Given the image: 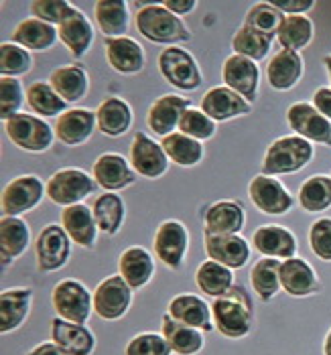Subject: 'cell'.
Masks as SVG:
<instances>
[{"label":"cell","mask_w":331,"mask_h":355,"mask_svg":"<svg viewBox=\"0 0 331 355\" xmlns=\"http://www.w3.org/2000/svg\"><path fill=\"white\" fill-rule=\"evenodd\" d=\"M94 19L106 39L126 37L130 27V10L124 0H100L94 4Z\"/></svg>","instance_id":"35"},{"label":"cell","mask_w":331,"mask_h":355,"mask_svg":"<svg viewBox=\"0 0 331 355\" xmlns=\"http://www.w3.org/2000/svg\"><path fill=\"white\" fill-rule=\"evenodd\" d=\"M51 304L59 319L85 325L94 311V295L82 280L63 278L51 291Z\"/></svg>","instance_id":"5"},{"label":"cell","mask_w":331,"mask_h":355,"mask_svg":"<svg viewBox=\"0 0 331 355\" xmlns=\"http://www.w3.org/2000/svg\"><path fill=\"white\" fill-rule=\"evenodd\" d=\"M309 246L319 260L331 262V218H319L311 223Z\"/></svg>","instance_id":"52"},{"label":"cell","mask_w":331,"mask_h":355,"mask_svg":"<svg viewBox=\"0 0 331 355\" xmlns=\"http://www.w3.org/2000/svg\"><path fill=\"white\" fill-rule=\"evenodd\" d=\"M118 274L128 282L133 291L144 288L155 274V258L142 246L126 248L118 258Z\"/></svg>","instance_id":"28"},{"label":"cell","mask_w":331,"mask_h":355,"mask_svg":"<svg viewBox=\"0 0 331 355\" xmlns=\"http://www.w3.org/2000/svg\"><path fill=\"white\" fill-rule=\"evenodd\" d=\"M159 71L169 85L181 92H195L203 83V76L195 57L181 47H165L161 51Z\"/></svg>","instance_id":"8"},{"label":"cell","mask_w":331,"mask_h":355,"mask_svg":"<svg viewBox=\"0 0 331 355\" xmlns=\"http://www.w3.org/2000/svg\"><path fill=\"white\" fill-rule=\"evenodd\" d=\"M96 120H98V130L104 137L120 138L130 130L135 122V112L126 100L110 96L96 108Z\"/></svg>","instance_id":"30"},{"label":"cell","mask_w":331,"mask_h":355,"mask_svg":"<svg viewBox=\"0 0 331 355\" xmlns=\"http://www.w3.org/2000/svg\"><path fill=\"white\" fill-rule=\"evenodd\" d=\"M31 244V227L25 219L4 218L0 219V256L2 266L6 268L17 258H21L27 252Z\"/></svg>","instance_id":"34"},{"label":"cell","mask_w":331,"mask_h":355,"mask_svg":"<svg viewBox=\"0 0 331 355\" xmlns=\"http://www.w3.org/2000/svg\"><path fill=\"white\" fill-rule=\"evenodd\" d=\"M221 80L226 83V87L234 89L236 94H240L244 100H248L252 104L256 100L258 85H260L258 63L242 55L232 53L221 65Z\"/></svg>","instance_id":"16"},{"label":"cell","mask_w":331,"mask_h":355,"mask_svg":"<svg viewBox=\"0 0 331 355\" xmlns=\"http://www.w3.org/2000/svg\"><path fill=\"white\" fill-rule=\"evenodd\" d=\"M25 102H27V92L23 89V83L17 78L0 76V118H2V122L21 114V108Z\"/></svg>","instance_id":"49"},{"label":"cell","mask_w":331,"mask_h":355,"mask_svg":"<svg viewBox=\"0 0 331 355\" xmlns=\"http://www.w3.org/2000/svg\"><path fill=\"white\" fill-rule=\"evenodd\" d=\"M289 128L309 142L331 146V120H328L313 104L295 102L287 110Z\"/></svg>","instance_id":"12"},{"label":"cell","mask_w":331,"mask_h":355,"mask_svg":"<svg viewBox=\"0 0 331 355\" xmlns=\"http://www.w3.org/2000/svg\"><path fill=\"white\" fill-rule=\"evenodd\" d=\"M51 339L67 355H92L96 349V335L92 329L59 317L51 321Z\"/></svg>","instance_id":"31"},{"label":"cell","mask_w":331,"mask_h":355,"mask_svg":"<svg viewBox=\"0 0 331 355\" xmlns=\"http://www.w3.org/2000/svg\"><path fill=\"white\" fill-rule=\"evenodd\" d=\"M161 333L167 339V343L171 345L175 355H195L203 349V331L199 329L183 325L179 321H175L169 313L163 315L161 321Z\"/></svg>","instance_id":"37"},{"label":"cell","mask_w":331,"mask_h":355,"mask_svg":"<svg viewBox=\"0 0 331 355\" xmlns=\"http://www.w3.org/2000/svg\"><path fill=\"white\" fill-rule=\"evenodd\" d=\"M199 108L203 110L214 122H228V120H234L240 116H248L252 104L248 100H244L240 94H236L234 89H230L226 85H216L205 92Z\"/></svg>","instance_id":"21"},{"label":"cell","mask_w":331,"mask_h":355,"mask_svg":"<svg viewBox=\"0 0 331 355\" xmlns=\"http://www.w3.org/2000/svg\"><path fill=\"white\" fill-rule=\"evenodd\" d=\"M57 33H59V41L76 59H82L94 45V27L90 19L76 6L65 17V21L57 27Z\"/></svg>","instance_id":"29"},{"label":"cell","mask_w":331,"mask_h":355,"mask_svg":"<svg viewBox=\"0 0 331 355\" xmlns=\"http://www.w3.org/2000/svg\"><path fill=\"white\" fill-rule=\"evenodd\" d=\"M246 225V211L240 201L221 199L212 203L203 216V234L232 236L240 234Z\"/></svg>","instance_id":"20"},{"label":"cell","mask_w":331,"mask_h":355,"mask_svg":"<svg viewBox=\"0 0 331 355\" xmlns=\"http://www.w3.org/2000/svg\"><path fill=\"white\" fill-rule=\"evenodd\" d=\"M133 293L135 291L128 286V282L120 274L104 278L94 291V313L102 321L122 319L130 311Z\"/></svg>","instance_id":"10"},{"label":"cell","mask_w":331,"mask_h":355,"mask_svg":"<svg viewBox=\"0 0 331 355\" xmlns=\"http://www.w3.org/2000/svg\"><path fill=\"white\" fill-rule=\"evenodd\" d=\"M161 144L165 148L169 161L177 164V166H185V168L201 163L203 155H205V148H203V144L199 140L187 137V135H183L179 130L163 138Z\"/></svg>","instance_id":"41"},{"label":"cell","mask_w":331,"mask_h":355,"mask_svg":"<svg viewBox=\"0 0 331 355\" xmlns=\"http://www.w3.org/2000/svg\"><path fill=\"white\" fill-rule=\"evenodd\" d=\"M56 137L65 146H80L87 142L94 130H98L96 112L87 108H74L63 112L56 122Z\"/></svg>","instance_id":"22"},{"label":"cell","mask_w":331,"mask_h":355,"mask_svg":"<svg viewBox=\"0 0 331 355\" xmlns=\"http://www.w3.org/2000/svg\"><path fill=\"white\" fill-rule=\"evenodd\" d=\"M173 349L167 343L163 333H138L135 335L126 347H124V355H171Z\"/></svg>","instance_id":"50"},{"label":"cell","mask_w":331,"mask_h":355,"mask_svg":"<svg viewBox=\"0 0 331 355\" xmlns=\"http://www.w3.org/2000/svg\"><path fill=\"white\" fill-rule=\"evenodd\" d=\"M33 55L25 47L12 43V41H4L0 45V73L2 78H19V76H27L33 69Z\"/></svg>","instance_id":"46"},{"label":"cell","mask_w":331,"mask_h":355,"mask_svg":"<svg viewBox=\"0 0 331 355\" xmlns=\"http://www.w3.org/2000/svg\"><path fill=\"white\" fill-rule=\"evenodd\" d=\"M323 63H325V67H328V76H330V85H331V55H325V57H323Z\"/></svg>","instance_id":"58"},{"label":"cell","mask_w":331,"mask_h":355,"mask_svg":"<svg viewBox=\"0 0 331 355\" xmlns=\"http://www.w3.org/2000/svg\"><path fill=\"white\" fill-rule=\"evenodd\" d=\"M216 130H218L216 122L203 110L194 108V106L185 110V114L181 116V122H179V132L195 138L199 142H205V140L216 137Z\"/></svg>","instance_id":"48"},{"label":"cell","mask_w":331,"mask_h":355,"mask_svg":"<svg viewBox=\"0 0 331 355\" xmlns=\"http://www.w3.org/2000/svg\"><path fill=\"white\" fill-rule=\"evenodd\" d=\"M250 201L266 216H285L293 209V195L287 191V187L269 175H256L248 185Z\"/></svg>","instance_id":"14"},{"label":"cell","mask_w":331,"mask_h":355,"mask_svg":"<svg viewBox=\"0 0 331 355\" xmlns=\"http://www.w3.org/2000/svg\"><path fill=\"white\" fill-rule=\"evenodd\" d=\"M33 306V291L19 286L0 293V331L12 333L27 321Z\"/></svg>","instance_id":"32"},{"label":"cell","mask_w":331,"mask_h":355,"mask_svg":"<svg viewBox=\"0 0 331 355\" xmlns=\"http://www.w3.org/2000/svg\"><path fill=\"white\" fill-rule=\"evenodd\" d=\"M45 185H47L49 201L61 205L63 209L83 203L85 197H90L98 189V183L94 181V177L87 175L83 168H76V166L56 171Z\"/></svg>","instance_id":"6"},{"label":"cell","mask_w":331,"mask_h":355,"mask_svg":"<svg viewBox=\"0 0 331 355\" xmlns=\"http://www.w3.org/2000/svg\"><path fill=\"white\" fill-rule=\"evenodd\" d=\"M57 39H59L57 27L49 25V23H43L35 17L23 19L15 27L12 37H10L12 43L25 47L27 51H49L56 47Z\"/></svg>","instance_id":"33"},{"label":"cell","mask_w":331,"mask_h":355,"mask_svg":"<svg viewBox=\"0 0 331 355\" xmlns=\"http://www.w3.org/2000/svg\"><path fill=\"white\" fill-rule=\"evenodd\" d=\"M189 108H192L189 98L177 96V94H165L151 104V108L146 112V126L157 137H169L179 130L181 116Z\"/></svg>","instance_id":"17"},{"label":"cell","mask_w":331,"mask_h":355,"mask_svg":"<svg viewBox=\"0 0 331 355\" xmlns=\"http://www.w3.org/2000/svg\"><path fill=\"white\" fill-rule=\"evenodd\" d=\"M155 254L171 270H179L189 250V232L179 219H167L155 232Z\"/></svg>","instance_id":"11"},{"label":"cell","mask_w":331,"mask_h":355,"mask_svg":"<svg viewBox=\"0 0 331 355\" xmlns=\"http://www.w3.org/2000/svg\"><path fill=\"white\" fill-rule=\"evenodd\" d=\"M313 106L319 110L328 120H331V87H319L313 94Z\"/></svg>","instance_id":"54"},{"label":"cell","mask_w":331,"mask_h":355,"mask_svg":"<svg viewBox=\"0 0 331 355\" xmlns=\"http://www.w3.org/2000/svg\"><path fill=\"white\" fill-rule=\"evenodd\" d=\"M43 197H47V185L37 175H21L8 181L0 195V207L4 218H21L33 211Z\"/></svg>","instance_id":"7"},{"label":"cell","mask_w":331,"mask_h":355,"mask_svg":"<svg viewBox=\"0 0 331 355\" xmlns=\"http://www.w3.org/2000/svg\"><path fill=\"white\" fill-rule=\"evenodd\" d=\"M273 41H275V35H266L262 31L242 25L232 37V49L236 55H242L258 63L271 53Z\"/></svg>","instance_id":"44"},{"label":"cell","mask_w":331,"mask_h":355,"mask_svg":"<svg viewBox=\"0 0 331 355\" xmlns=\"http://www.w3.org/2000/svg\"><path fill=\"white\" fill-rule=\"evenodd\" d=\"M167 313L183 323V325H189V327L199 329L203 333H210L214 329V319H212V304L203 301L201 297L197 295H189V293H183V295H177L169 301V309Z\"/></svg>","instance_id":"26"},{"label":"cell","mask_w":331,"mask_h":355,"mask_svg":"<svg viewBox=\"0 0 331 355\" xmlns=\"http://www.w3.org/2000/svg\"><path fill=\"white\" fill-rule=\"evenodd\" d=\"M49 83L67 104H78L87 94L90 78L80 63H71L53 69L49 76Z\"/></svg>","instance_id":"36"},{"label":"cell","mask_w":331,"mask_h":355,"mask_svg":"<svg viewBox=\"0 0 331 355\" xmlns=\"http://www.w3.org/2000/svg\"><path fill=\"white\" fill-rule=\"evenodd\" d=\"M282 15H305L315 6V0H287V2H273Z\"/></svg>","instance_id":"53"},{"label":"cell","mask_w":331,"mask_h":355,"mask_svg":"<svg viewBox=\"0 0 331 355\" xmlns=\"http://www.w3.org/2000/svg\"><path fill=\"white\" fill-rule=\"evenodd\" d=\"M315 35L313 21L305 15H287L282 25L276 33V41L282 49H291V51H299L305 49Z\"/></svg>","instance_id":"43"},{"label":"cell","mask_w":331,"mask_h":355,"mask_svg":"<svg viewBox=\"0 0 331 355\" xmlns=\"http://www.w3.org/2000/svg\"><path fill=\"white\" fill-rule=\"evenodd\" d=\"M299 203L305 211L319 214L331 207V177L313 175L299 187Z\"/></svg>","instance_id":"45"},{"label":"cell","mask_w":331,"mask_h":355,"mask_svg":"<svg viewBox=\"0 0 331 355\" xmlns=\"http://www.w3.org/2000/svg\"><path fill=\"white\" fill-rule=\"evenodd\" d=\"M61 225L67 232V236L71 238V242H76L80 248H85V250L96 248L100 227L96 223L92 207H87L85 203L65 207L61 211Z\"/></svg>","instance_id":"25"},{"label":"cell","mask_w":331,"mask_h":355,"mask_svg":"<svg viewBox=\"0 0 331 355\" xmlns=\"http://www.w3.org/2000/svg\"><path fill=\"white\" fill-rule=\"evenodd\" d=\"M74 10V6L65 0H35L31 2V15L43 23L59 27L65 17Z\"/></svg>","instance_id":"51"},{"label":"cell","mask_w":331,"mask_h":355,"mask_svg":"<svg viewBox=\"0 0 331 355\" xmlns=\"http://www.w3.org/2000/svg\"><path fill=\"white\" fill-rule=\"evenodd\" d=\"M163 6L177 17L189 15L197 8V0H163Z\"/></svg>","instance_id":"55"},{"label":"cell","mask_w":331,"mask_h":355,"mask_svg":"<svg viewBox=\"0 0 331 355\" xmlns=\"http://www.w3.org/2000/svg\"><path fill=\"white\" fill-rule=\"evenodd\" d=\"M35 256L39 272L49 274L61 270L71 256V238L59 223L45 225L35 240Z\"/></svg>","instance_id":"9"},{"label":"cell","mask_w":331,"mask_h":355,"mask_svg":"<svg viewBox=\"0 0 331 355\" xmlns=\"http://www.w3.org/2000/svg\"><path fill=\"white\" fill-rule=\"evenodd\" d=\"M252 244L258 254L264 258H295L297 256V238L291 230L269 223L260 225L252 234Z\"/></svg>","instance_id":"23"},{"label":"cell","mask_w":331,"mask_h":355,"mask_svg":"<svg viewBox=\"0 0 331 355\" xmlns=\"http://www.w3.org/2000/svg\"><path fill=\"white\" fill-rule=\"evenodd\" d=\"M4 132L8 140L27 153H45L53 146L56 140V128L49 126L41 116L21 112L4 122Z\"/></svg>","instance_id":"4"},{"label":"cell","mask_w":331,"mask_h":355,"mask_svg":"<svg viewBox=\"0 0 331 355\" xmlns=\"http://www.w3.org/2000/svg\"><path fill=\"white\" fill-rule=\"evenodd\" d=\"M27 104L35 116L41 118H59L67 112V102L57 94L49 82H35L27 87Z\"/></svg>","instance_id":"42"},{"label":"cell","mask_w":331,"mask_h":355,"mask_svg":"<svg viewBox=\"0 0 331 355\" xmlns=\"http://www.w3.org/2000/svg\"><path fill=\"white\" fill-rule=\"evenodd\" d=\"M195 284L201 293H205L207 297H223L236 282H234V270L221 266L220 262L214 260H205L199 264L197 272H195Z\"/></svg>","instance_id":"39"},{"label":"cell","mask_w":331,"mask_h":355,"mask_svg":"<svg viewBox=\"0 0 331 355\" xmlns=\"http://www.w3.org/2000/svg\"><path fill=\"white\" fill-rule=\"evenodd\" d=\"M280 264H282V260H278V258H260L252 266L250 284L260 301L269 302L271 299H275L276 293L282 288L280 286Z\"/></svg>","instance_id":"40"},{"label":"cell","mask_w":331,"mask_h":355,"mask_svg":"<svg viewBox=\"0 0 331 355\" xmlns=\"http://www.w3.org/2000/svg\"><path fill=\"white\" fill-rule=\"evenodd\" d=\"M92 177L98 183V187H102L104 191L108 193L122 191V189L135 185L138 179L130 161H126L118 153L100 155L96 159L94 166H92Z\"/></svg>","instance_id":"15"},{"label":"cell","mask_w":331,"mask_h":355,"mask_svg":"<svg viewBox=\"0 0 331 355\" xmlns=\"http://www.w3.org/2000/svg\"><path fill=\"white\" fill-rule=\"evenodd\" d=\"M285 17L287 15H282L273 2H256V4H252L248 8L244 25L276 37V33H278V28L282 25Z\"/></svg>","instance_id":"47"},{"label":"cell","mask_w":331,"mask_h":355,"mask_svg":"<svg viewBox=\"0 0 331 355\" xmlns=\"http://www.w3.org/2000/svg\"><path fill=\"white\" fill-rule=\"evenodd\" d=\"M106 47V59L114 71L122 76H135L144 69L146 53L133 37H116V39H104Z\"/></svg>","instance_id":"24"},{"label":"cell","mask_w":331,"mask_h":355,"mask_svg":"<svg viewBox=\"0 0 331 355\" xmlns=\"http://www.w3.org/2000/svg\"><path fill=\"white\" fill-rule=\"evenodd\" d=\"M27 355H67L57 343L49 341V343H39L37 347H33Z\"/></svg>","instance_id":"56"},{"label":"cell","mask_w":331,"mask_h":355,"mask_svg":"<svg viewBox=\"0 0 331 355\" xmlns=\"http://www.w3.org/2000/svg\"><path fill=\"white\" fill-rule=\"evenodd\" d=\"M214 329L226 339H242L254 327V304L242 284H234L223 297L212 302Z\"/></svg>","instance_id":"1"},{"label":"cell","mask_w":331,"mask_h":355,"mask_svg":"<svg viewBox=\"0 0 331 355\" xmlns=\"http://www.w3.org/2000/svg\"><path fill=\"white\" fill-rule=\"evenodd\" d=\"M323 355H331V327L325 335V341H323Z\"/></svg>","instance_id":"57"},{"label":"cell","mask_w":331,"mask_h":355,"mask_svg":"<svg viewBox=\"0 0 331 355\" xmlns=\"http://www.w3.org/2000/svg\"><path fill=\"white\" fill-rule=\"evenodd\" d=\"M203 248L210 260L220 262L230 270H240L248 264L250 242L240 234L232 236H214L203 234Z\"/></svg>","instance_id":"18"},{"label":"cell","mask_w":331,"mask_h":355,"mask_svg":"<svg viewBox=\"0 0 331 355\" xmlns=\"http://www.w3.org/2000/svg\"><path fill=\"white\" fill-rule=\"evenodd\" d=\"M135 25L138 33L151 43L175 47L177 43L192 39V31L185 27L181 17L167 10L163 2H142L135 15Z\"/></svg>","instance_id":"2"},{"label":"cell","mask_w":331,"mask_h":355,"mask_svg":"<svg viewBox=\"0 0 331 355\" xmlns=\"http://www.w3.org/2000/svg\"><path fill=\"white\" fill-rule=\"evenodd\" d=\"M313 144L297 135L276 138L262 159V175L276 177L297 173L313 161Z\"/></svg>","instance_id":"3"},{"label":"cell","mask_w":331,"mask_h":355,"mask_svg":"<svg viewBox=\"0 0 331 355\" xmlns=\"http://www.w3.org/2000/svg\"><path fill=\"white\" fill-rule=\"evenodd\" d=\"M280 286L287 295L305 299L321 293L323 284L313 266L303 258H287L280 264Z\"/></svg>","instance_id":"19"},{"label":"cell","mask_w":331,"mask_h":355,"mask_svg":"<svg viewBox=\"0 0 331 355\" xmlns=\"http://www.w3.org/2000/svg\"><path fill=\"white\" fill-rule=\"evenodd\" d=\"M92 211H94V218H96V223L102 234L116 236L122 230L124 218H126V205L118 193L98 195L92 203Z\"/></svg>","instance_id":"38"},{"label":"cell","mask_w":331,"mask_h":355,"mask_svg":"<svg viewBox=\"0 0 331 355\" xmlns=\"http://www.w3.org/2000/svg\"><path fill=\"white\" fill-rule=\"evenodd\" d=\"M135 173L144 179H161L169 171V157L161 142L153 140L144 132H137L130 142V157Z\"/></svg>","instance_id":"13"},{"label":"cell","mask_w":331,"mask_h":355,"mask_svg":"<svg viewBox=\"0 0 331 355\" xmlns=\"http://www.w3.org/2000/svg\"><path fill=\"white\" fill-rule=\"evenodd\" d=\"M303 71V57L299 55V51L280 49L271 57V63L266 67L269 85L276 92H289L301 82Z\"/></svg>","instance_id":"27"}]
</instances>
